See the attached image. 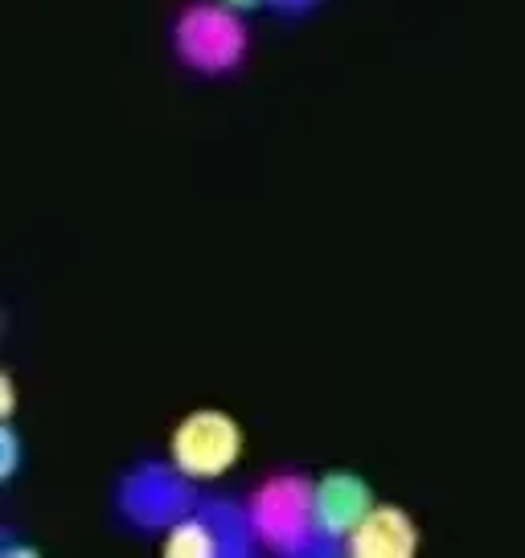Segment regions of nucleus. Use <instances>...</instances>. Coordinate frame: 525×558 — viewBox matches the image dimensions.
Returning <instances> with one entry per match:
<instances>
[{"label":"nucleus","mask_w":525,"mask_h":558,"mask_svg":"<svg viewBox=\"0 0 525 558\" xmlns=\"http://www.w3.org/2000/svg\"><path fill=\"white\" fill-rule=\"evenodd\" d=\"M316 481L283 472L271 476L267 485H259L251 493V530L262 538V546L271 550H300L304 542L316 534Z\"/></svg>","instance_id":"1"},{"label":"nucleus","mask_w":525,"mask_h":558,"mask_svg":"<svg viewBox=\"0 0 525 558\" xmlns=\"http://www.w3.org/2000/svg\"><path fill=\"white\" fill-rule=\"evenodd\" d=\"M173 464L190 481H218L243 456V427L222 411H193L173 432Z\"/></svg>","instance_id":"2"},{"label":"nucleus","mask_w":525,"mask_h":558,"mask_svg":"<svg viewBox=\"0 0 525 558\" xmlns=\"http://www.w3.org/2000/svg\"><path fill=\"white\" fill-rule=\"evenodd\" d=\"M176 53L190 62L193 70L206 74H222V70L239 66L246 53V29L243 21L234 17L230 4H193L181 13L173 29Z\"/></svg>","instance_id":"3"},{"label":"nucleus","mask_w":525,"mask_h":558,"mask_svg":"<svg viewBox=\"0 0 525 558\" xmlns=\"http://www.w3.org/2000/svg\"><path fill=\"white\" fill-rule=\"evenodd\" d=\"M316 534L325 538H350L357 522L374 509V493L353 472H329L316 481Z\"/></svg>","instance_id":"4"},{"label":"nucleus","mask_w":525,"mask_h":558,"mask_svg":"<svg viewBox=\"0 0 525 558\" xmlns=\"http://www.w3.org/2000/svg\"><path fill=\"white\" fill-rule=\"evenodd\" d=\"M345 550L353 558H411L419 550V530L406 518V509L374 506L345 538Z\"/></svg>","instance_id":"5"},{"label":"nucleus","mask_w":525,"mask_h":558,"mask_svg":"<svg viewBox=\"0 0 525 558\" xmlns=\"http://www.w3.org/2000/svg\"><path fill=\"white\" fill-rule=\"evenodd\" d=\"M218 534L210 530V522H202V518H185V522H176L169 534H164V555L169 558H210L218 555L222 546H218Z\"/></svg>","instance_id":"6"},{"label":"nucleus","mask_w":525,"mask_h":558,"mask_svg":"<svg viewBox=\"0 0 525 558\" xmlns=\"http://www.w3.org/2000/svg\"><path fill=\"white\" fill-rule=\"evenodd\" d=\"M13 460H17V439L4 432V476L13 472Z\"/></svg>","instance_id":"7"},{"label":"nucleus","mask_w":525,"mask_h":558,"mask_svg":"<svg viewBox=\"0 0 525 558\" xmlns=\"http://www.w3.org/2000/svg\"><path fill=\"white\" fill-rule=\"evenodd\" d=\"M222 4H230V9H255L262 0H222Z\"/></svg>","instance_id":"8"}]
</instances>
